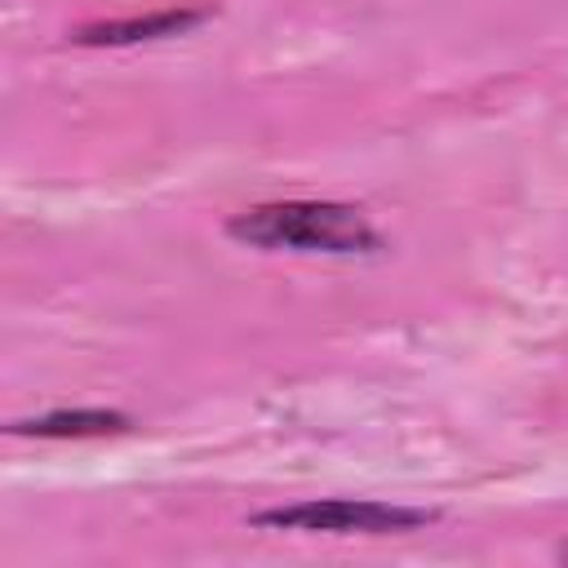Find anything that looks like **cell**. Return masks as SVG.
<instances>
[{"mask_svg": "<svg viewBox=\"0 0 568 568\" xmlns=\"http://www.w3.org/2000/svg\"><path fill=\"white\" fill-rule=\"evenodd\" d=\"M559 559H568V541H564V546H559Z\"/></svg>", "mask_w": 568, "mask_h": 568, "instance_id": "5", "label": "cell"}, {"mask_svg": "<svg viewBox=\"0 0 568 568\" xmlns=\"http://www.w3.org/2000/svg\"><path fill=\"white\" fill-rule=\"evenodd\" d=\"M248 524L275 532H417L435 524V510H413L368 497H320V501L257 510Z\"/></svg>", "mask_w": 568, "mask_h": 568, "instance_id": "2", "label": "cell"}, {"mask_svg": "<svg viewBox=\"0 0 568 568\" xmlns=\"http://www.w3.org/2000/svg\"><path fill=\"white\" fill-rule=\"evenodd\" d=\"M226 235L266 248V253H328V257H359L382 253V235L355 204L337 200H280L244 209L226 222Z\"/></svg>", "mask_w": 568, "mask_h": 568, "instance_id": "1", "label": "cell"}, {"mask_svg": "<svg viewBox=\"0 0 568 568\" xmlns=\"http://www.w3.org/2000/svg\"><path fill=\"white\" fill-rule=\"evenodd\" d=\"M133 417L115 408H53L40 417L9 422V435H36V439H89V435H120Z\"/></svg>", "mask_w": 568, "mask_h": 568, "instance_id": "4", "label": "cell"}, {"mask_svg": "<svg viewBox=\"0 0 568 568\" xmlns=\"http://www.w3.org/2000/svg\"><path fill=\"white\" fill-rule=\"evenodd\" d=\"M209 13L204 9H160L146 18H115V22H89L71 40L75 44H138V40H164L200 27Z\"/></svg>", "mask_w": 568, "mask_h": 568, "instance_id": "3", "label": "cell"}]
</instances>
